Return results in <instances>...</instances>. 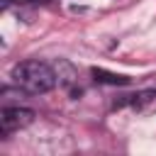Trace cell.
I'll use <instances>...</instances> for the list:
<instances>
[{
	"mask_svg": "<svg viewBox=\"0 0 156 156\" xmlns=\"http://www.w3.org/2000/svg\"><path fill=\"white\" fill-rule=\"evenodd\" d=\"M32 119H34V112L29 107H2L0 110V129H2V134L22 129V127L32 124Z\"/></svg>",
	"mask_w": 156,
	"mask_h": 156,
	"instance_id": "7a4b0ae2",
	"label": "cell"
},
{
	"mask_svg": "<svg viewBox=\"0 0 156 156\" xmlns=\"http://www.w3.org/2000/svg\"><path fill=\"white\" fill-rule=\"evenodd\" d=\"M93 76H95V80H100V83H110V85H127V83H129L127 76L107 73V71H102V68H93Z\"/></svg>",
	"mask_w": 156,
	"mask_h": 156,
	"instance_id": "3957f363",
	"label": "cell"
},
{
	"mask_svg": "<svg viewBox=\"0 0 156 156\" xmlns=\"http://www.w3.org/2000/svg\"><path fill=\"white\" fill-rule=\"evenodd\" d=\"M12 80L29 95H44L56 85V73L44 61H22L12 68Z\"/></svg>",
	"mask_w": 156,
	"mask_h": 156,
	"instance_id": "6da1fadb",
	"label": "cell"
}]
</instances>
